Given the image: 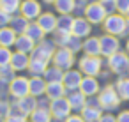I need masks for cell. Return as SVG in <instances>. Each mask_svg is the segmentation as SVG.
Segmentation results:
<instances>
[{"mask_svg":"<svg viewBox=\"0 0 129 122\" xmlns=\"http://www.w3.org/2000/svg\"><path fill=\"white\" fill-rule=\"evenodd\" d=\"M125 18H122L120 14H110L104 18V30L110 36H122L124 27H125Z\"/></svg>","mask_w":129,"mask_h":122,"instance_id":"cell-1","label":"cell"},{"mask_svg":"<svg viewBox=\"0 0 129 122\" xmlns=\"http://www.w3.org/2000/svg\"><path fill=\"white\" fill-rule=\"evenodd\" d=\"M120 104V97L115 90V87H106L101 94H99V106L104 110H113Z\"/></svg>","mask_w":129,"mask_h":122,"instance_id":"cell-2","label":"cell"},{"mask_svg":"<svg viewBox=\"0 0 129 122\" xmlns=\"http://www.w3.org/2000/svg\"><path fill=\"white\" fill-rule=\"evenodd\" d=\"M73 62H74V53L67 48H60L53 53V64L58 69H71Z\"/></svg>","mask_w":129,"mask_h":122,"instance_id":"cell-3","label":"cell"},{"mask_svg":"<svg viewBox=\"0 0 129 122\" xmlns=\"http://www.w3.org/2000/svg\"><path fill=\"white\" fill-rule=\"evenodd\" d=\"M85 16H87V21L88 23H101L104 21L106 18V11L103 7V4H97V2H92L87 6L85 9Z\"/></svg>","mask_w":129,"mask_h":122,"instance_id":"cell-4","label":"cell"},{"mask_svg":"<svg viewBox=\"0 0 129 122\" xmlns=\"http://www.w3.org/2000/svg\"><path fill=\"white\" fill-rule=\"evenodd\" d=\"M80 69H81V73H85L87 76H95V74L101 71V60H99L97 57L85 55V57L80 60Z\"/></svg>","mask_w":129,"mask_h":122,"instance_id":"cell-5","label":"cell"},{"mask_svg":"<svg viewBox=\"0 0 129 122\" xmlns=\"http://www.w3.org/2000/svg\"><path fill=\"white\" fill-rule=\"evenodd\" d=\"M11 94L14 96V97H25V96H28L30 94V83H28V80L27 78H23V76H18V78H13L11 80Z\"/></svg>","mask_w":129,"mask_h":122,"instance_id":"cell-6","label":"cell"},{"mask_svg":"<svg viewBox=\"0 0 129 122\" xmlns=\"http://www.w3.org/2000/svg\"><path fill=\"white\" fill-rule=\"evenodd\" d=\"M110 67L111 71H115L117 74H124L125 71H129V57L125 53H115L110 57Z\"/></svg>","mask_w":129,"mask_h":122,"instance_id":"cell-7","label":"cell"},{"mask_svg":"<svg viewBox=\"0 0 129 122\" xmlns=\"http://www.w3.org/2000/svg\"><path fill=\"white\" fill-rule=\"evenodd\" d=\"M99 44H101V55L104 57H111L118 51L120 44H118V39L113 37V36H103L99 39Z\"/></svg>","mask_w":129,"mask_h":122,"instance_id":"cell-8","label":"cell"},{"mask_svg":"<svg viewBox=\"0 0 129 122\" xmlns=\"http://www.w3.org/2000/svg\"><path fill=\"white\" fill-rule=\"evenodd\" d=\"M32 53H34V57H32V58H37V60L48 62L50 58H53V53H55V50H53V44H51V43L44 41V43H41L39 46H36Z\"/></svg>","mask_w":129,"mask_h":122,"instance_id":"cell-9","label":"cell"},{"mask_svg":"<svg viewBox=\"0 0 129 122\" xmlns=\"http://www.w3.org/2000/svg\"><path fill=\"white\" fill-rule=\"evenodd\" d=\"M69 111H71V104L67 99L60 97V99H55L51 103V113L55 118H64V117H69Z\"/></svg>","mask_w":129,"mask_h":122,"instance_id":"cell-10","label":"cell"},{"mask_svg":"<svg viewBox=\"0 0 129 122\" xmlns=\"http://www.w3.org/2000/svg\"><path fill=\"white\" fill-rule=\"evenodd\" d=\"M20 7H21V14H23V18H27V20L37 18V16L41 14V6L36 2V0H25V2H23Z\"/></svg>","mask_w":129,"mask_h":122,"instance_id":"cell-11","label":"cell"},{"mask_svg":"<svg viewBox=\"0 0 129 122\" xmlns=\"http://www.w3.org/2000/svg\"><path fill=\"white\" fill-rule=\"evenodd\" d=\"M71 34L76 36V37H85V36H88V34H90V23H88L87 20H83V18H76V20L73 21V30H71Z\"/></svg>","mask_w":129,"mask_h":122,"instance_id":"cell-12","label":"cell"},{"mask_svg":"<svg viewBox=\"0 0 129 122\" xmlns=\"http://www.w3.org/2000/svg\"><path fill=\"white\" fill-rule=\"evenodd\" d=\"M81 80H83V78H81V74H80L78 71H67V73L64 74V78H62V83H64L66 88L74 90V88H80Z\"/></svg>","mask_w":129,"mask_h":122,"instance_id":"cell-13","label":"cell"},{"mask_svg":"<svg viewBox=\"0 0 129 122\" xmlns=\"http://www.w3.org/2000/svg\"><path fill=\"white\" fill-rule=\"evenodd\" d=\"M37 25L46 32H53L57 28V18L50 13H44V14H39V20H37Z\"/></svg>","mask_w":129,"mask_h":122,"instance_id":"cell-14","label":"cell"},{"mask_svg":"<svg viewBox=\"0 0 129 122\" xmlns=\"http://www.w3.org/2000/svg\"><path fill=\"white\" fill-rule=\"evenodd\" d=\"M97 90H99V83L95 81L94 76H87V78L81 80L80 92H83L85 96H94V94H97Z\"/></svg>","mask_w":129,"mask_h":122,"instance_id":"cell-15","label":"cell"},{"mask_svg":"<svg viewBox=\"0 0 129 122\" xmlns=\"http://www.w3.org/2000/svg\"><path fill=\"white\" fill-rule=\"evenodd\" d=\"M28 64H30V60H28L27 53L16 51V53L11 57V67H13L14 71H23V69L28 67Z\"/></svg>","mask_w":129,"mask_h":122,"instance_id":"cell-16","label":"cell"},{"mask_svg":"<svg viewBox=\"0 0 129 122\" xmlns=\"http://www.w3.org/2000/svg\"><path fill=\"white\" fill-rule=\"evenodd\" d=\"M18 108H20V111H21L23 115H30L34 110H37V101H36L34 96H25V97L20 99Z\"/></svg>","mask_w":129,"mask_h":122,"instance_id":"cell-17","label":"cell"},{"mask_svg":"<svg viewBox=\"0 0 129 122\" xmlns=\"http://www.w3.org/2000/svg\"><path fill=\"white\" fill-rule=\"evenodd\" d=\"M16 50L18 51H21V53H30V51H34V41L27 36V34H23V36H20V37H16Z\"/></svg>","mask_w":129,"mask_h":122,"instance_id":"cell-18","label":"cell"},{"mask_svg":"<svg viewBox=\"0 0 129 122\" xmlns=\"http://www.w3.org/2000/svg\"><path fill=\"white\" fill-rule=\"evenodd\" d=\"M64 92H66V87H64V83L62 81H57V83H48L46 85V94H48V97L50 99H60V97H64Z\"/></svg>","mask_w":129,"mask_h":122,"instance_id":"cell-19","label":"cell"},{"mask_svg":"<svg viewBox=\"0 0 129 122\" xmlns=\"http://www.w3.org/2000/svg\"><path fill=\"white\" fill-rule=\"evenodd\" d=\"M16 43V32L13 28H0V46L9 48Z\"/></svg>","mask_w":129,"mask_h":122,"instance_id":"cell-20","label":"cell"},{"mask_svg":"<svg viewBox=\"0 0 129 122\" xmlns=\"http://www.w3.org/2000/svg\"><path fill=\"white\" fill-rule=\"evenodd\" d=\"M81 110V118L85 122H97L101 118V110L97 106H83Z\"/></svg>","mask_w":129,"mask_h":122,"instance_id":"cell-21","label":"cell"},{"mask_svg":"<svg viewBox=\"0 0 129 122\" xmlns=\"http://www.w3.org/2000/svg\"><path fill=\"white\" fill-rule=\"evenodd\" d=\"M83 50H85L87 55H90V57H97V55L101 53L99 39H97V37H90V39H87L85 44H83Z\"/></svg>","mask_w":129,"mask_h":122,"instance_id":"cell-22","label":"cell"},{"mask_svg":"<svg viewBox=\"0 0 129 122\" xmlns=\"http://www.w3.org/2000/svg\"><path fill=\"white\" fill-rule=\"evenodd\" d=\"M28 83H30V96H41L46 92V83L39 76H34L32 80H28Z\"/></svg>","mask_w":129,"mask_h":122,"instance_id":"cell-23","label":"cell"},{"mask_svg":"<svg viewBox=\"0 0 129 122\" xmlns=\"http://www.w3.org/2000/svg\"><path fill=\"white\" fill-rule=\"evenodd\" d=\"M73 18L69 16V14H64V16H60L58 20H57V32H64V34H71V30H73Z\"/></svg>","mask_w":129,"mask_h":122,"instance_id":"cell-24","label":"cell"},{"mask_svg":"<svg viewBox=\"0 0 129 122\" xmlns=\"http://www.w3.org/2000/svg\"><path fill=\"white\" fill-rule=\"evenodd\" d=\"M62 78H64V74H62V69H58V67H48L46 71H44V80L48 81V83H57V81H62Z\"/></svg>","mask_w":129,"mask_h":122,"instance_id":"cell-25","label":"cell"},{"mask_svg":"<svg viewBox=\"0 0 129 122\" xmlns=\"http://www.w3.org/2000/svg\"><path fill=\"white\" fill-rule=\"evenodd\" d=\"M25 34L36 43V41H41L43 37H44V30L37 25V23H30L28 27H27V30H25Z\"/></svg>","mask_w":129,"mask_h":122,"instance_id":"cell-26","label":"cell"},{"mask_svg":"<svg viewBox=\"0 0 129 122\" xmlns=\"http://www.w3.org/2000/svg\"><path fill=\"white\" fill-rule=\"evenodd\" d=\"M55 7H57L58 13H62V14H69V13L74 11L76 2H74V0H55Z\"/></svg>","mask_w":129,"mask_h":122,"instance_id":"cell-27","label":"cell"},{"mask_svg":"<svg viewBox=\"0 0 129 122\" xmlns=\"http://www.w3.org/2000/svg\"><path fill=\"white\" fill-rule=\"evenodd\" d=\"M67 101H69V104H71L73 110H81L85 106V94L83 92H73Z\"/></svg>","mask_w":129,"mask_h":122,"instance_id":"cell-28","label":"cell"},{"mask_svg":"<svg viewBox=\"0 0 129 122\" xmlns=\"http://www.w3.org/2000/svg\"><path fill=\"white\" fill-rule=\"evenodd\" d=\"M46 66H48V62H43V60L32 58L30 64H28V69H30V73H32L34 76H39V74H44V71L48 69Z\"/></svg>","mask_w":129,"mask_h":122,"instance_id":"cell-29","label":"cell"},{"mask_svg":"<svg viewBox=\"0 0 129 122\" xmlns=\"http://www.w3.org/2000/svg\"><path fill=\"white\" fill-rule=\"evenodd\" d=\"M30 118L32 122H50L51 117H50V111L46 108H39V110H34L30 113Z\"/></svg>","mask_w":129,"mask_h":122,"instance_id":"cell-30","label":"cell"},{"mask_svg":"<svg viewBox=\"0 0 129 122\" xmlns=\"http://www.w3.org/2000/svg\"><path fill=\"white\" fill-rule=\"evenodd\" d=\"M21 6L20 0H0V9H4L6 13H16L18 7Z\"/></svg>","mask_w":129,"mask_h":122,"instance_id":"cell-31","label":"cell"},{"mask_svg":"<svg viewBox=\"0 0 129 122\" xmlns=\"http://www.w3.org/2000/svg\"><path fill=\"white\" fill-rule=\"evenodd\" d=\"M117 94L120 99H129V80H118L117 83Z\"/></svg>","mask_w":129,"mask_h":122,"instance_id":"cell-32","label":"cell"},{"mask_svg":"<svg viewBox=\"0 0 129 122\" xmlns=\"http://www.w3.org/2000/svg\"><path fill=\"white\" fill-rule=\"evenodd\" d=\"M28 23H27V18H14L13 20V30L18 32V34H25Z\"/></svg>","mask_w":129,"mask_h":122,"instance_id":"cell-33","label":"cell"},{"mask_svg":"<svg viewBox=\"0 0 129 122\" xmlns=\"http://www.w3.org/2000/svg\"><path fill=\"white\" fill-rule=\"evenodd\" d=\"M66 46H67V50H71L73 53L74 51H78L80 48H81V43H80V37H76V36H69V39H67V43H66Z\"/></svg>","mask_w":129,"mask_h":122,"instance_id":"cell-34","label":"cell"},{"mask_svg":"<svg viewBox=\"0 0 129 122\" xmlns=\"http://www.w3.org/2000/svg\"><path fill=\"white\" fill-rule=\"evenodd\" d=\"M11 57H13V53L9 51V48L0 46V66H7V64H11Z\"/></svg>","mask_w":129,"mask_h":122,"instance_id":"cell-35","label":"cell"},{"mask_svg":"<svg viewBox=\"0 0 129 122\" xmlns=\"http://www.w3.org/2000/svg\"><path fill=\"white\" fill-rule=\"evenodd\" d=\"M13 67H11V64H7V66H0V78L2 80H13Z\"/></svg>","mask_w":129,"mask_h":122,"instance_id":"cell-36","label":"cell"},{"mask_svg":"<svg viewBox=\"0 0 129 122\" xmlns=\"http://www.w3.org/2000/svg\"><path fill=\"white\" fill-rule=\"evenodd\" d=\"M115 7L120 11V13H127L129 11V0H115Z\"/></svg>","mask_w":129,"mask_h":122,"instance_id":"cell-37","label":"cell"},{"mask_svg":"<svg viewBox=\"0 0 129 122\" xmlns=\"http://www.w3.org/2000/svg\"><path fill=\"white\" fill-rule=\"evenodd\" d=\"M9 21H11V16H9V13H6L4 9H0V27L4 28V27H6Z\"/></svg>","mask_w":129,"mask_h":122,"instance_id":"cell-38","label":"cell"},{"mask_svg":"<svg viewBox=\"0 0 129 122\" xmlns=\"http://www.w3.org/2000/svg\"><path fill=\"white\" fill-rule=\"evenodd\" d=\"M9 103H6V101H0V117H9Z\"/></svg>","mask_w":129,"mask_h":122,"instance_id":"cell-39","label":"cell"},{"mask_svg":"<svg viewBox=\"0 0 129 122\" xmlns=\"http://www.w3.org/2000/svg\"><path fill=\"white\" fill-rule=\"evenodd\" d=\"M117 122H129V110L122 111V113L117 117Z\"/></svg>","mask_w":129,"mask_h":122,"instance_id":"cell-40","label":"cell"},{"mask_svg":"<svg viewBox=\"0 0 129 122\" xmlns=\"http://www.w3.org/2000/svg\"><path fill=\"white\" fill-rule=\"evenodd\" d=\"M97 122H117V118L113 115H101V118Z\"/></svg>","mask_w":129,"mask_h":122,"instance_id":"cell-41","label":"cell"},{"mask_svg":"<svg viewBox=\"0 0 129 122\" xmlns=\"http://www.w3.org/2000/svg\"><path fill=\"white\" fill-rule=\"evenodd\" d=\"M66 122H85L81 117H78V115H73V117H67V120Z\"/></svg>","mask_w":129,"mask_h":122,"instance_id":"cell-42","label":"cell"},{"mask_svg":"<svg viewBox=\"0 0 129 122\" xmlns=\"http://www.w3.org/2000/svg\"><path fill=\"white\" fill-rule=\"evenodd\" d=\"M7 122H25V117H16L14 115V117H9Z\"/></svg>","mask_w":129,"mask_h":122,"instance_id":"cell-43","label":"cell"},{"mask_svg":"<svg viewBox=\"0 0 129 122\" xmlns=\"http://www.w3.org/2000/svg\"><path fill=\"white\" fill-rule=\"evenodd\" d=\"M129 34V21H125V27H124V32H122V36H127Z\"/></svg>","mask_w":129,"mask_h":122,"instance_id":"cell-44","label":"cell"},{"mask_svg":"<svg viewBox=\"0 0 129 122\" xmlns=\"http://www.w3.org/2000/svg\"><path fill=\"white\" fill-rule=\"evenodd\" d=\"M101 2H115V0H101Z\"/></svg>","mask_w":129,"mask_h":122,"instance_id":"cell-45","label":"cell"},{"mask_svg":"<svg viewBox=\"0 0 129 122\" xmlns=\"http://www.w3.org/2000/svg\"><path fill=\"white\" fill-rule=\"evenodd\" d=\"M125 48H127V53H129V41H127V44H125Z\"/></svg>","mask_w":129,"mask_h":122,"instance_id":"cell-46","label":"cell"},{"mask_svg":"<svg viewBox=\"0 0 129 122\" xmlns=\"http://www.w3.org/2000/svg\"><path fill=\"white\" fill-rule=\"evenodd\" d=\"M44 2H50V4H51V2H53V4H55V0H44Z\"/></svg>","mask_w":129,"mask_h":122,"instance_id":"cell-47","label":"cell"},{"mask_svg":"<svg viewBox=\"0 0 129 122\" xmlns=\"http://www.w3.org/2000/svg\"><path fill=\"white\" fill-rule=\"evenodd\" d=\"M125 16H127V21H129V11H127V13H125Z\"/></svg>","mask_w":129,"mask_h":122,"instance_id":"cell-48","label":"cell"},{"mask_svg":"<svg viewBox=\"0 0 129 122\" xmlns=\"http://www.w3.org/2000/svg\"><path fill=\"white\" fill-rule=\"evenodd\" d=\"M83 2H90V4H92V0H83Z\"/></svg>","mask_w":129,"mask_h":122,"instance_id":"cell-49","label":"cell"},{"mask_svg":"<svg viewBox=\"0 0 129 122\" xmlns=\"http://www.w3.org/2000/svg\"><path fill=\"white\" fill-rule=\"evenodd\" d=\"M0 122H4V117H0Z\"/></svg>","mask_w":129,"mask_h":122,"instance_id":"cell-50","label":"cell"}]
</instances>
